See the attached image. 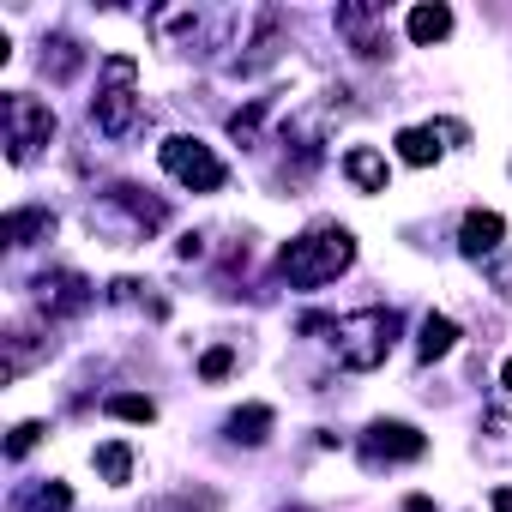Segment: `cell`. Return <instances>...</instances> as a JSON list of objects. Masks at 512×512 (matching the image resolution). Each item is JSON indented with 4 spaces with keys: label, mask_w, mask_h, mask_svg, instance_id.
I'll return each mask as SVG.
<instances>
[{
    "label": "cell",
    "mask_w": 512,
    "mask_h": 512,
    "mask_svg": "<svg viewBox=\"0 0 512 512\" xmlns=\"http://www.w3.org/2000/svg\"><path fill=\"white\" fill-rule=\"evenodd\" d=\"M440 151H446V145H440V133H434V127H404V133H398V157H404L410 169L440 163Z\"/></svg>",
    "instance_id": "obj_19"
},
{
    "label": "cell",
    "mask_w": 512,
    "mask_h": 512,
    "mask_svg": "<svg viewBox=\"0 0 512 512\" xmlns=\"http://www.w3.org/2000/svg\"><path fill=\"white\" fill-rule=\"evenodd\" d=\"M109 302H115V308H145L151 320H163V302H157V296H145V284H139V278H115V284H109Z\"/></svg>",
    "instance_id": "obj_23"
},
{
    "label": "cell",
    "mask_w": 512,
    "mask_h": 512,
    "mask_svg": "<svg viewBox=\"0 0 512 512\" xmlns=\"http://www.w3.org/2000/svg\"><path fill=\"white\" fill-rule=\"evenodd\" d=\"M500 386H506V398H512V356H506V368H500Z\"/></svg>",
    "instance_id": "obj_30"
},
{
    "label": "cell",
    "mask_w": 512,
    "mask_h": 512,
    "mask_svg": "<svg viewBox=\"0 0 512 512\" xmlns=\"http://www.w3.org/2000/svg\"><path fill=\"white\" fill-rule=\"evenodd\" d=\"M266 115H272V97H253L247 109H235V115H229V139H235V145H260Z\"/></svg>",
    "instance_id": "obj_21"
},
{
    "label": "cell",
    "mask_w": 512,
    "mask_h": 512,
    "mask_svg": "<svg viewBox=\"0 0 512 512\" xmlns=\"http://www.w3.org/2000/svg\"><path fill=\"white\" fill-rule=\"evenodd\" d=\"M404 31H410V43H416V49H434V43H446V37H452V7H440V0H422V7H410Z\"/></svg>",
    "instance_id": "obj_13"
},
{
    "label": "cell",
    "mask_w": 512,
    "mask_h": 512,
    "mask_svg": "<svg viewBox=\"0 0 512 512\" xmlns=\"http://www.w3.org/2000/svg\"><path fill=\"white\" fill-rule=\"evenodd\" d=\"M157 163L187 187V193H217L223 181H229V169H223V157L205 145V139H187V133H169L163 145H157Z\"/></svg>",
    "instance_id": "obj_6"
},
{
    "label": "cell",
    "mask_w": 512,
    "mask_h": 512,
    "mask_svg": "<svg viewBox=\"0 0 512 512\" xmlns=\"http://www.w3.org/2000/svg\"><path fill=\"white\" fill-rule=\"evenodd\" d=\"M43 434H49V422H19L13 434H7V458L19 464V458H31L37 446H43Z\"/></svg>",
    "instance_id": "obj_25"
},
{
    "label": "cell",
    "mask_w": 512,
    "mask_h": 512,
    "mask_svg": "<svg viewBox=\"0 0 512 512\" xmlns=\"http://www.w3.org/2000/svg\"><path fill=\"white\" fill-rule=\"evenodd\" d=\"M49 350H55V338H43L37 326H13V332H7V374H25V368H37Z\"/></svg>",
    "instance_id": "obj_16"
},
{
    "label": "cell",
    "mask_w": 512,
    "mask_h": 512,
    "mask_svg": "<svg viewBox=\"0 0 512 512\" xmlns=\"http://www.w3.org/2000/svg\"><path fill=\"white\" fill-rule=\"evenodd\" d=\"M404 512H440V506H434L428 494H410V500H404Z\"/></svg>",
    "instance_id": "obj_28"
},
{
    "label": "cell",
    "mask_w": 512,
    "mask_h": 512,
    "mask_svg": "<svg viewBox=\"0 0 512 512\" xmlns=\"http://www.w3.org/2000/svg\"><path fill=\"white\" fill-rule=\"evenodd\" d=\"M488 284L500 296H512V260H506V253H494V260H488Z\"/></svg>",
    "instance_id": "obj_27"
},
{
    "label": "cell",
    "mask_w": 512,
    "mask_h": 512,
    "mask_svg": "<svg viewBox=\"0 0 512 512\" xmlns=\"http://www.w3.org/2000/svg\"><path fill=\"white\" fill-rule=\"evenodd\" d=\"M91 464L103 470V482H133V452H127V440H103L97 452H91Z\"/></svg>",
    "instance_id": "obj_22"
},
{
    "label": "cell",
    "mask_w": 512,
    "mask_h": 512,
    "mask_svg": "<svg viewBox=\"0 0 512 512\" xmlns=\"http://www.w3.org/2000/svg\"><path fill=\"white\" fill-rule=\"evenodd\" d=\"M235 368V344H211L205 356H199V380H223Z\"/></svg>",
    "instance_id": "obj_26"
},
{
    "label": "cell",
    "mask_w": 512,
    "mask_h": 512,
    "mask_svg": "<svg viewBox=\"0 0 512 512\" xmlns=\"http://www.w3.org/2000/svg\"><path fill=\"white\" fill-rule=\"evenodd\" d=\"M452 344H458V326L446 314H422V326H416V362L434 368V362L452 356Z\"/></svg>",
    "instance_id": "obj_14"
},
{
    "label": "cell",
    "mask_w": 512,
    "mask_h": 512,
    "mask_svg": "<svg viewBox=\"0 0 512 512\" xmlns=\"http://www.w3.org/2000/svg\"><path fill=\"white\" fill-rule=\"evenodd\" d=\"M500 241H506V217L500 211H464V223H458V253L464 260H494L500 253Z\"/></svg>",
    "instance_id": "obj_10"
},
{
    "label": "cell",
    "mask_w": 512,
    "mask_h": 512,
    "mask_svg": "<svg viewBox=\"0 0 512 512\" xmlns=\"http://www.w3.org/2000/svg\"><path fill=\"white\" fill-rule=\"evenodd\" d=\"M494 512H512V488H494V500H488Z\"/></svg>",
    "instance_id": "obj_29"
},
{
    "label": "cell",
    "mask_w": 512,
    "mask_h": 512,
    "mask_svg": "<svg viewBox=\"0 0 512 512\" xmlns=\"http://www.w3.org/2000/svg\"><path fill=\"white\" fill-rule=\"evenodd\" d=\"M55 235V211L49 205H13L7 211V247H37Z\"/></svg>",
    "instance_id": "obj_12"
},
{
    "label": "cell",
    "mask_w": 512,
    "mask_h": 512,
    "mask_svg": "<svg viewBox=\"0 0 512 512\" xmlns=\"http://www.w3.org/2000/svg\"><path fill=\"white\" fill-rule=\"evenodd\" d=\"M0 127H7V163H31L49 139H55V109L31 91H7L0 97Z\"/></svg>",
    "instance_id": "obj_5"
},
{
    "label": "cell",
    "mask_w": 512,
    "mask_h": 512,
    "mask_svg": "<svg viewBox=\"0 0 512 512\" xmlns=\"http://www.w3.org/2000/svg\"><path fill=\"white\" fill-rule=\"evenodd\" d=\"M31 296H37L43 320H73V314H85V308L97 302L91 278H85V272H73V266H61V272H43V278L31 284Z\"/></svg>",
    "instance_id": "obj_8"
},
{
    "label": "cell",
    "mask_w": 512,
    "mask_h": 512,
    "mask_svg": "<svg viewBox=\"0 0 512 512\" xmlns=\"http://www.w3.org/2000/svg\"><path fill=\"white\" fill-rule=\"evenodd\" d=\"M272 404H241L235 416H229V440L235 446H266V434H272Z\"/></svg>",
    "instance_id": "obj_17"
},
{
    "label": "cell",
    "mask_w": 512,
    "mask_h": 512,
    "mask_svg": "<svg viewBox=\"0 0 512 512\" xmlns=\"http://www.w3.org/2000/svg\"><path fill=\"white\" fill-rule=\"evenodd\" d=\"M350 266H356V235L344 223H314L296 241H284V253H278V272L290 278V290H326Z\"/></svg>",
    "instance_id": "obj_1"
},
{
    "label": "cell",
    "mask_w": 512,
    "mask_h": 512,
    "mask_svg": "<svg viewBox=\"0 0 512 512\" xmlns=\"http://www.w3.org/2000/svg\"><path fill=\"white\" fill-rule=\"evenodd\" d=\"M344 175H350L356 193H386L392 163H386V151H374V145H350V151H344Z\"/></svg>",
    "instance_id": "obj_11"
},
{
    "label": "cell",
    "mask_w": 512,
    "mask_h": 512,
    "mask_svg": "<svg viewBox=\"0 0 512 512\" xmlns=\"http://www.w3.org/2000/svg\"><path fill=\"white\" fill-rule=\"evenodd\" d=\"M163 223H169V205H163L157 193L133 187V181L103 187L97 205H91V229H97L103 241H115V247H139V241H151Z\"/></svg>",
    "instance_id": "obj_2"
},
{
    "label": "cell",
    "mask_w": 512,
    "mask_h": 512,
    "mask_svg": "<svg viewBox=\"0 0 512 512\" xmlns=\"http://www.w3.org/2000/svg\"><path fill=\"white\" fill-rule=\"evenodd\" d=\"M103 410L121 416V422H157V404L139 398V392H115V398H103Z\"/></svg>",
    "instance_id": "obj_24"
},
{
    "label": "cell",
    "mask_w": 512,
    "mask_h": 512,
    "mask_svg": "<svg viewBox=\"0 0 512 512\" xmlns=\"http://www.w3.org/2000/svg\"><path fill=\"white\" fill-rule=\"evenodd\" d=\"M37 67H43V79L67 85V79H79V67H85V49H79L73 37H43V55H37Z\"/></svg>",
    "instance_id": "obj_15"
},
{
    "label": "cell",
    "mask_w": 512,
    "mask_h": 512,
    "mask_svg": "<svg viewBox=\"0 0 512 512\" xmlns=\"http://www.w3.org/2000/svg\"><path fill=\"white\" fill-rule=\"evenodd\" d=\"M290 512H308V506H290Z\"/></svg>",
    "instance_id": "obj_31"
},
{
    "label": "cell",
    "mask_w": 512,
    "mask_h": 512,
    "mask_svg": "<svg viewBox=\"0 0 512 512\" xmlns=\"http://www.w3.org/2000/svg\"><path fill=\"white\" fill-rule=\"evenodd\" d=\"M482 458H512V416L506 410H482V440H476Z\"/></svg>",
    "instance_id": "obj_20"
},
{
    "label": "cell",
    "mask_w": 512,
    "mask_h": 512,
    "mask_svg": "<svg viewBox=\"0 0 512 512\" xmlns=\"http://www.w3.org/2000/svg\"><path fill=\"white\" fill-rule=\"evenodd\" d=\"M91 127L103 139H133V127H139V61L133 55L103 61L97 97H91Z\"/></svg>",
    "instance_id": "obj_4"
},
{
    "label": "cell",
    "mask_w": 512,
    "mask_h": 512,
    "mask_svg": "<svg viewBox=\"0 0 512 512\" xmlns=\"http://www.w3.org/2000/svg\"><path fill=\"white\" fill-rule=\"evenodd\" d=\"M428 452V434L422 428H410V422H368V434H362V464L368 470H386V464H416Z\"/></svg>",
    "instance_id": "obj_7"
},
{
    "label": "cell",
    "mask_w": 512,
    "mask_h": 512,
    "mask_svg": "<svg viewBox=\"0 0 512 512\" xmlns=\"http://www.w3.org/2000/svg\"><path fill=\"white\" fill-rule=\"evenodd\" d=\"M13 512H73V488L67 482H31L13 494Z\"/></svg>",
    "instance_id": "obj_18"
},
{
    "label": "cell",
    "mask_w": 512,
    "mask_h": 512,
    "mask_svg": "<svg viewBox=\"0 0 512 512\" xmlns=\"http://www.w3.org/2000/svg\"><path fill=\"white\" fill-rule=\"evenodd\" d=\"M338 37H350L356 55H386V7H338Z\"/></svg>",
    "instance_id": "obj_9"
},
{
    "label": "cell",
    "mask_w": 512,
    "mask_h": 512,
    "mask_svg": "<svg viewBox=\"0 0 512 512\" xmlns=\"http://www.w3.org/2000/svg\"><path fill=\"white\" fill-rule=\"evenodd\" d=\"M398 332H404V314L398 308H356V314H344L332 326V350H338V362L350 374H374L392 356Z\"/></svg>",
    "instance_id": "obj_3"
}]
</instances>
